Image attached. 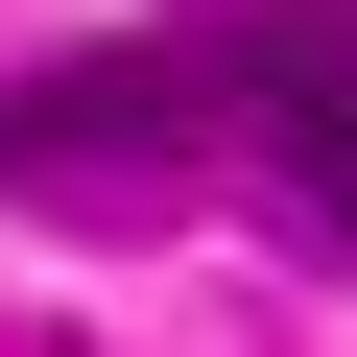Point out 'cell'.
<instances>
[{"label": "cell", "instance_id": "1", "mask_svg": "<svg viewBox=\"0 0 357 357\" xmlns=\"http://www.w3.org/2000/svg\"><path fill=\"white\" fill-rule=\"evenodd\" d=\"M191 143H215V48H72V72L0 96V191H48V215H143Z\"/></svg>", "mask_w": 357, "mask_h": 357}, {"label": "cell", "instance_id": "2", "mask_svg": "<svg viewBox=\"0 0 357 357\" xmlns=\"http://www.w3.org/2000/svg\"><path fill=\"white\" fill-rule=\"evenodd\" d=\"M215 119H238V167L286 191V238L357 262V0H262V24L215 48Z\"/></svg>", "mask_w": 357, "mask_h": 357}]
</instances>
